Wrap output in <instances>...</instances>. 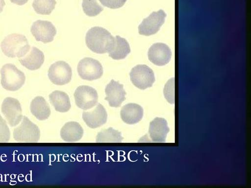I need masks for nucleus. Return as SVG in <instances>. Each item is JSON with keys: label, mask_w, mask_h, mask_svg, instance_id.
I'll use <instances>...</instances> for the list:
<instances>
[{"label": "nucleus", "mask_w": 251, "mask_h": 188, "mask_svg": "<svg viewBox=\"0 0 251 188\" xmlns=\"http://www.w3.org/2000/svg\"><path fill=\"white\" fill-rule=\"evenodd\" d=\"M83 133V129L79 123L70 121L66 123L61 129L60 136L66 142H76L82 138Z\"/></svg>", "instance_id": "obj_18"}, {"label": "nucleus", "mask_w": 251, "mask_h": 188, "mask_svg": "<svg viewBox=\"0 0 251 188\" xmlns=\"http://www.w3.org/2000/svg\"><path fill=\"white\" fill-rule=\"evenodd\" d=\"M166 17V14L161 9L152 12L138 26L139 33L147 36L155 34L164 24Z\"/></svg>", "instance_id": "obj_10"}, {"label": "nucleus", "mask_w": 251, "mask_h": 188, "mask_svg": "<svg viewBox=\"0 0 251 188\" xmlns=\"http://www.w3.org/2000/svg\"><path fill=\"white\" fill-rule=\"evenodd\" d=\"M129 76L132 84L141 90L151 87L155 80L152 70L146 65H137L132 68Z\"/></svg>", "instance_id": "obj_5"}, {"label": "nucleus", "mask_w": 251, "mask_h": 188, "mask_svg": "<svg viewBox=\"0 0 251 188\" xmlns=\"http://www.w3.org/2000/svg\"><path fill=\"white\" fill-rule=\"evenodd\" d=\"M4 5V0H0V13H1L2 11Z\"/></svg>", "instance_id": "obj_29"}, {"label": "nucleus", "mask_w": 251, "mask_h": 188, "mask_svg": "<svg viewBox=\"0 0 251 188\" xmlns=\"http://www.w3.org/2000/svg\"><path fill=\"white\" fill-rule=\"evenodd\" d=\"M56 3L55 0H34L32 7L37 14L50 15L54 9Z\"/></svg>", "instance_id": "obj_23"}, {"label": "nucleus", "mask_w": 251, "mask_h": 188, "mask_svg": "<svg viewBox=\"0 0 251 188\" xmlns=\"http://www.w3.org/2000/svg\"><path fill=\"white\" fill-rule=\"evenodd\" d=\"M30 46L25 36L21 34L12 33L6 36L1 43L3 54L11 58L23 57Z\"/></svg>", "instance_id": "obj_2"}, {"label": "nucleus", "mask_w": 251, "mask_h": 188, "mask_svg": "<svg viewBox=\"0 0 251 188\" xmlns=\"http://www.w3.org/2000/svg\"><path fill=\"white\" fill-rule=\"evenodd\" d=\"M82 119L90 128L95 129L105 124L107 119V113L103 105L98 103L93 110L83 111Z\"/></svg>", "instance_id": "obj_14"}, {"label": "nucleus", "mask_w": 251, "mask_h": 188, "mask_svg": "<svg viewBox=\"0 0 251 188\" xmlns=\"http://www.w3.org/2000/svg\"><path fill=\"white\" fill-rule=\"evenodd\" d=\"M49 100L57 112H67L71 107L68 95L63 91L56 90L52 92L49 95Z\"/></svg>", "instance_id": "obj_20"}, {"label": "nucleus", "mask_w": 251, "mask_h": 188, "mask_svg": "<svg viewBox=\"0 0 251 188\" xmlns=\"http://www.w3.org/2000/svg\"><path fill=\"white\" fill-rule=\"evenodd\" d=\"M44 59V54L42 51L36 47H30L28 52L23 57L19 58V61L26 69L34 70L41 67Z\"/></svg>", "instance_id": "obj_16"}, {"label": "nucleus", "mask_w": 251, "mask_h": 188, "mask_svg": "<svg viewBox=\"0 0 251 188\" xmlns=\"http://www.w3.org/2000/svg\"><path fill=\"white\" fill-rule=\"evenodd\" d=\"M82 7L85 14L89 17L96 16L103 10L97 0H83Z\"/></svg>", "instance_id": "obj_24"}, {"label": "nucleus", "mask_w": 251, "mask_h": 188, "mask_svg": "<svg viewBox=\"0 0 251 188\" xmlns=\"http://www.w3.org/2000/svg\"><path fill=\"white\" fill-rule=\"evenodd\" d=\"M85 42L87 47L93 52L103 54L111 50L115 43V37L106 29L94 26L86 34Z\"/></svg>", "instance_id": "obj_1"}, {"label": "nucleus", "mask_w": 251, "mask_h": 188, "mask_svg": "<svg viewBox=\"0 0 251 188\" xmlns=\"http://www.w3.org/2000/svg\"><path fill=\"white\" fill-rule=\"evenodd\" d=\"M48 75L54 84L64 85L69 83L72 79V68L67 62L58 61L50 65Z\"/></svg>", "instance_id": "obj_7"}, {"label": "nucleus", "mask_w": 251, "mask_h": 188, "mask_svg": "<svg viewBox=\"0 0 251 188\" xmlns=\"http://www.w3.org/2000/svg\"><path fill=\"white\" fill-rule=\"evenodd\" d=\"M130 51V46L126 40L117 35L115 37L114 47L108 53L112 59L122 60L125 59Z\"/></svg>", "instance_id": "obj_21"}, {"label": "nucleus", "mask_w": 251, "mask_h": 188, "mask_svg": "<svg viewBox=\"0 0 251 188\" xmlns=\"http://www.w3.org/2000/svg\"><path fill=\"white\" fill-rule=\"evenodd\" d=\"M0 73L1 86L7 91H17L25 84V76L24 73L14 64L4 65L1 68Z\"/></svg>", "instance_id": "obj_3"}, {"label": "nucleus", "mask_w": 251, "mask_h": 188, "mask_svg": "<svg viewBox=\"0 0 251 188\" xmlns=\"http://www.w3.org/2000/svg\"><path fill=\"white\" fill-rule=\"evenodd\" d=\"M143 113V109L140 105L136 103H129L122 107L120 116L125 123L134 124L142 119Z\"/></svg>", "instance_id": "obj_17"}, {"label": "nucleus", "mask_w": 251, "mask_h": 188, "mask_svg": "<svg viewBox=\"0 0 251 188\" xmlns=\"http://www.w3.org/2000/svg\"><path fill=\"white\" fill-rule=\"evenodd\" d=\"M124 139L121 132L112 127L99 132L97 136V142H120Z\"/></svg>", "instance_id": "obj_22"}, {"label": "nucleus", "mask_w": 251, "mask_h": 188, "mask_svg": "<svg viewBox=\"0 0 251 188\" xmlns=\"http://www.w3.org/2000/svg\"><path fill=\"white\" fill-rule=\"evenodd\" d=\"M31 114L38 120H44L50 115V109L45 99L41 96L34 98L30 105Z\"/></svg>", "instance_id": "obj_19"}, {"label": "nucleus", "mask_w": 251, "mask_h": 188, "mask_svg": "<svg viewBox=\"0 0 251 188\" xmlns=\"http://www.w3.org/2000/svg\"><path fill=\"white\" fill-rule=\"evenodd\" d=\"M30 31L36 41L45 44L52 42L56 34V28L52 23L40 20L33 22Z\"/></svg>", "instance_id": "obj_11"}, {"label": "nucleus", "mask_w": 251, "mask_h": 188, "mask_svg": "<svg viewBox=\"0 0 251 188\" xmlns=\"http://www.w3.org/2000/svg\"><path fill=\"white\" fill-rule=\"evenodd\" d=\"M28 0H10L11 2L19 5H23L26 3Z\"/></svg>", "instance_id": "obj_28"}, {"label": "nucleus", "mask_w": 251, "mask_h": 188, "mask_svg": "<svg viewBox=\"0 0 251 188\" xmlns=\"http://www.w3.org/2000/svg\"><path fill=\"white\" fill-rule=\"evenodd\" d=\"M127 0H99L103 6L111 9H117L122 7Z\"/></svg>", "instance_id": "obj_27"}, {"label": "nucleus", "mask_w": 251, "mask_h": 188, "mask_svg": "<svg viewBox=\"0 0 251 188\" xmlns=\"http://www.w3.org/2000/svg\"><path fill=\"white\" fill-rule=\"evenodd\" d=\"M169 131L167 121L164 118H155L150 123L149 133L153 142H165Z\"/></svg>", "instance_id": "obj_15"}, {"label": "nucleus", "mask_w": 251, "mask_h": 188, "mask_svg": "<svg viewBox=\"0 0 251 188\" xmlns=\"http://www.w3.org/2000/svg\"><path fill=\"white\" fill-rule=\"evenodd\" d=\"M74 96L76 106L84 110L90 109L98 103V94L95 89L87 85L78 86Z\"/></svg>", "instance_id": "obj_8"}, {"label": "nucleus", "mask_w": 251, "mask_h": 188, "mask_svg": "<svg viewBox=\"0 0 251 188\" xmlns=\"http://www.w3.org/2000/svg\"><path fill=\"white\" fill-rule=\"evenodd\" d=\"M149 60L157 66H164L170 61L172 52L166 44L157 43L153 44L148 52Z\"/></svg>", "instance_id": "obj_13"}, {"label": "nucleus", "mask_w": 251, "mask_h": 188, "mask_svg": "<svg viewBox=\"0 0 251 188\" xmlns=\"http://www.w3.org/2000/svg\"><path fill=\"white\" fill-rule=\"evenodd\" d=\"M10 138V132L6 121L0 115V142L8 141Z\"/></svg>", "instance_id": "obj_26"}, {"label": "nucleus", "mask_w": 251, "mask_h": 188, "mask_svg": "<svg viewBox=\"0 0 251 188\" xmlns=\"http://www.w3.org/2000/svg\"><path fill=\"white\" fill-rule=\"evenodd\" d=\"M13 136L14 140L22 142H36L40 137L39 127L25 116H24L21 124L14 129Z\"/></svg>", "instance_id": "obj_4"}, {"label": "nucleus", "mask_w": 251, "mask_h": 188, "mask_svg": "<svg viewBox=\"0 0 251 188\" xmlns=\"http://www.w3.org/2000/svg\"><path fill=\"white\" fill-rule=\"evenodd\" d=\"M106 96L104 98L112 107H119L126 100V93L124 89V85L119 81L112 79L105 88Z\"/></svg>", "instance_id": "obj_12"}, {"label": "nucleus", "mask_w": 251, "mask_h": 188, "mask_svg": "<svg viewBox=\"0 0 251 188\" xmlns=\"http://www.w3.org/2000/svg\"><path fill=\"white\" fill-rule=\"evenodd\" d=\"M77 70L81 78L92 81L100 78L103 74V68L97 60L85 57L79 61Z\"/></svg>", "instance_id": "obj_6"}, {"label": "nucleus", "mask_w": 251, "mask_h": 188, "mask_svg": "<svg viewBox=\"0 0 251 188\" xmlns=\"http://www.w3.org/2000/svg\"><path fill=\"white\" fill-rule=\"evenodd\" d=\"M1 111L11 127L19 124L23 118L21 104L18 99L13 97H7L3 100Z\"/></svg>", "instance_id": "obj_9"}, {"label": "nucleus", "mask_w": 251, "mask_h": 188, "mask_svg": "<svg viewBox=\"0 0 251 188\" xmlns=\"http://www.w3.org/2000/svg\"><path fill=\"white\" fill-rule=\"evenodd\" d=\"M175 79L172 78L168 81L164 88V95L165 98L171 104L175 102Z\"/></svg>", "instance_id": "obj_25"}]
</instances>
